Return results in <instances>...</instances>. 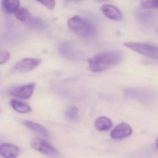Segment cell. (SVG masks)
Listing matches in <instances>:
<instances>
[{
    "label": "cell",
    "mask_w": 158,
    "mask_h": 158,
    "mask_svg": "<svg viewBox=\"0 0 158 158\" xmlns=\"http://www.w3.org/2000/svg\"><path fill=\"white\" fill-rule=\"evenodd\" d=\"M123 54L118 51H108L96 55L88 60L89 68L93 72H100L111 68L123 60Z\"/></svg>",
    "instance_id": "cell-1"
},
{
    "label": "cell",
    "mask_w": 158,
    "mask_h": 158,
    "mask_svg": "<svg viewBox=\"0 0 158 158\" xmlns=\"http://www.w3.org/2000/svg\"><path fill=\"white\" fill-rule=\"evenodd\" d=\"M68 26L75 33L83 38L93 37L96 32L94 24L81 16H75L69 19L68 21Z\"/></svg>",
    "instance_id": "cell-2"
},
{
    "label": "cell",
    "mask_w": 158,
    "mask_h": 158,
    "mask_svg": "<svg viewBox=\"0 0 158 158\" xmlns=\"http://www.w3.org/2000/svg\"><path fill=\"white\" fill-rule=\"evenodd\" d=\"M127 48L137 52L146 57L158 61V47L152 45L141 43H124Z\"/></svg>",
    "instance_id": "cell-3"
},
{
    "label": "cell",
    "mask_w": 158,
    "mask_h": 158,
    "mask_svg": "<svg viewBox=\"0 0 158 158\" xmlns=\"http://www.w3.org/2000/svg\"><path fill=\"white\" fill-rule=\"evenodd\" d=\"M15 14L17 19L32 28L41 29L44 27V24L42 20L31 15L27 8H19Z\"/></svg>",
    "instance_id": "cell-4"
},
{
    "label": "cell",
    "mask_w": 158,
    "mask_h": 158,
    "mask_svg": "<svg viewBox=\"0 0 158 158\" xmlns=\"http://www.w3.org/2000/svg\"><path fill=\"white\" fill-rule=\"evenodd\" d=\"M31 146L33 149L47 156L56 157L59 154L57 150L45 140L40 138H34L31 142Z\"/></svg>",
    "instance_id": "cell-5"
},
{
    "label": "cell",
    "mask_w": 158,
    "mask_h": 158,
    "mask_svg": "<svg viewBox=\"0 0 158 158\" xmlns=\"http://www.w3.org/2000/svg\"><path fill=\"white\" fill-rule=\"evenodd\" d=\"M41 60L38 58H26L17 63L13 68L14 73H25L34 69L40 64Z\"/></svg>",
    "instance_id": "cell-6"
},
{
    "label": "cell",
    "mask_w": 158,
    "mask_h": 158,
    "mask_svg": "<svg viewBox=\"0 0 158 158\" xmlns=\"http://www.w3.org/2000/svg\"><path fill=\"white\" fill-rule=\"evenodd\" d=\"M35 87V83H30L24 86L11 88L8 92L12 96L21 99H27L31 97Z\"/></svg>",
    "instance_id": "cell-7"
},
{
    "label": "cell",
    "mask_w": 158,
    "mask_h": 158,
    "mask_svg": "<svg viewBox=\"0 0 158 158\" xmlns=\"http://www.w3.org/2000/svg\"><path fill=\"white\" fill-rule=\"evenodd\" d=\"M132 133V130L130 125L126 123H122L117 126L110 133L112 139H122L126 138Z\"/></svg>",
    "instance_id": "cell-8"
},
{
    "label": "cell",
    "mask_w": 158,
    "mask_h": 158,
    "mask_svg": "<svg viewBox=\"0 0 158 158\" xmlns=\"http://www.w3.org/2000/svg\"><path fill=\"white\" fill-rule=\"evenodd\" d=\"M24 124L26 127L28 128L32 132L37 135H39L45 139L50 138V134L44 126L36 122L26 120L24 122Z\"/></svg>",
    "instance_id": "cell-9"
},
{
    "label": "cell",
    "mask_w": 158,
    "mask_h": 158,
    "mask_svg": "<svg viewBox=\"0 0 158 158\" xmlns=\"http://www.w3.org/2000/svg\"><path fill=\"white\" fill-rule=\"evenodd\" d=\"M101 10L105 16L111 20L120 21L122 19V14L118 8L114 6L104 5L101 6Z\"/></svg>",
    "instance_id": "cell-10"
},
{
    "label": "cell",
    "mask_w": 158,
    "mask_h": 158,
    "mask_svg": "<svg viewBox=\"0 0 158 158\" xmlns=\"http://www.w3.org/2000/svg\"><path fill=\"white\" fill-rule=\"evenodd\" d=\"M19 148L15 145L3 143L0 145V155L4 157L16 158L19 155Z\"/></svg>",
    "instance_id": "cell-11"
},
{
    "label": "cell",
    "mask_w": 158,
    "mask_h": 158,
    "mask_svg": "<svg viewBox=\"0 0 158 158\" xmlns=\"http://www.w3.org/2000/svg\"><path fill=\"white\" fill-rule=\"evenodd\" d=\"M1 4L5 12L15 14L19 8V0H2Z\"/></svg>",
    "instance_id": "cell-12"
},
{
    "label": "cell",
    "mask_w": 158,
    "mask_h": 158,
    "mask_svg": "<svg viewBox=\"0 0 158 158\" xmlns=\"http://www.w3.org/2000/svg\"><path fill=\"white\" fill-rule=\"evenodd\" d=\"M95 127L99 131H107L111 128L112 122L106 117H100L96 120Z\"/></svg>",
    "instance_id": "cell-13"
},
{
    "label": "cell",
    "mask_w": 158,
    "mask_h": 158,
    "mask_svg": "<svg viewBox=\"0 0 158 158\" xmlns=\"http://www.w3.org/2000/svg\"><path fill=\"white\" fill-rule=\"evenodd\" d=\"M10 105L14 110L19 113L25 114L30 112L31 109L29 105L24 102L16 100H12L10 102Z\"/></svg>",
    "instance_id": "cell-14"
},
{
    "label": "cell",
    "mask_w": 158,
    "mask_h": 158,
    "mask_svg": "<svg viewBox=\"0 0 158 158\" xmlns=\"http://www.w3.org/2000/svg\"><path fill=\"white\" fill-rule=\"evenodd\" d=\"M65 116L69 120H77L79 117V109L77 107L70 106L66 110Z\"/></svg>",
    "instance_id": "cell-15"
},
{
    "label": "cell",
    "mask_w": 158,
    "mask_h": 158,
    "mask_svg": "<svg viewBox=\"0 0 158 158\" xmlns=\"http://www.w3.org/2000/svg\"><path fill=\"white\" fill-rule=\"evenodd\" d=\"M50 10H53L55 7L56 0H36Z\"/></svg>",
    "instance_id": "cell-16"
},
{
    "label": "cell",
    "mask_w": 158,
    "mask_h": 158,
    "mask_svg": "<svg viewBox=\"0 0 158 158\" xmlns=\"http://www.w3.org/2000/svg\"><path fill=\"white\" fill-rule=\"evenodd\" d=\"M158 0H141V3L143 7L145 8L155 7Z\"/></svg>",
    "instance_id": "cell-17"
},
{
    "label": "cell",
    "mask_w": 158,
    "mask_h": 158,
    "mask_svg": "<svg viewBox=\"0 0 158 158\" xmlns=\"http://www.w3.org/2000/svg\"><path fill=\"white\" fill-rule=\"evenodd\" d=\"M10 58V53L6 51H0V65L6 63Z\"/></svg>",
    "instance_id": "cell-18"
},
{
    "label": "cell",
    "mask_w": 158,
    "mask_h": 158,
    "mask_svg": "<svg viewBox=\"0 0 158 158\" xmlns=\"http://www.w3.org/2000/svg\"><path fill=\"white\" fill-rule=\"evenodd\" d=\"M155 7H156V8H158V1L156 3V6H155Z\"/></svg>",
    "instance_id": "cell-19"
},
{
    "label": "cell",
    "mask_w": 158,
    "mask_h": 158,
    "mask_svg": "<svg viewBox=\"0 0 158 158\" xmlns=\"http://www.w3.org/2000/svg\"><path fill=\"white\" fill-rule=\"evenodd\" d=\"M156 146L157 147V148H158V138L157 140L156 141Z\"/></svg>",
    "instance_id": "cell-20"
},
{
    "label": "cell",
    "mask_w": 158,
    "mask_h": 158,
    "mask_svg": "<svg viewBox=\"0 0 158 158\" xmlns=\"http://www.w3.org/2000/svg\"><path fill=\"white\" fill-rule=\"evenodd\" d=\"M98 1H107V0H98Z\"/></svg>",
    "instance_id": "cell-21"
},
{
    "label": "cell",
    "mask_w": 158,
    "mask_h": 158,
    "mask_svg": "<svg viewBox=\"0 0 158 158\" xmlns=\"http://www.w3.org/2000/svg\"><path fill=\"white\" fill-rule=\"evenodd\" d=\"M69 1H75V0H69Z\"/></svg>",
    "instance_id": "cell-22"
},
{
    "label": "cell",
    "mask_w": 158,
    "mask_h": 158,
    "mask_svg": "<svg viewBox=\"0 0 158 158\" xmlns=\"http://www.w3.org/2000/svg\"><path fill=\"white\" fill-rule=\"evenodd\" d=\"M0 113H1V109H0Z\"/></svg>",
    "instance_id": "cell-23"
},
{
    "label": "cell",
    "mask_w": 158,
    "mask_h": 158,
    "mask_svg": "<svg viewBox=\"0 0 158 158\" xmlns=\"http://www.w3.org/2000/svg\"><path fill=\"white\" fill-rule=\"evenodd\" d=\"M157 32H158V28H157Z\"/></svg>",
    "instance_id": "cell-24"
}]
</instances>
